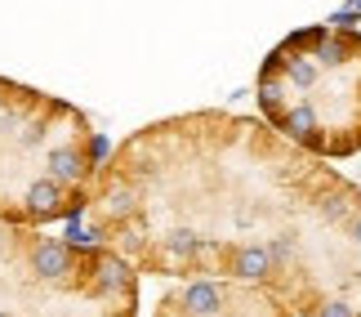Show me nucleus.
<instances>
[{"label": "nucleus", "instance_id": "f257e3e1", "mask_svg": "<svg viewBox=\"0 0 361 317\" xmlns=\"http://www.w3.org/2000/svg\"><path fill=\"white\" fill-rule=\"evenodd\" d=\"M72 259H76V251H72V246H67L63 237H40V241L32 246V255H27V264H32L36 277H45V282H63L67 273H72Z\"/></svg>", "mask_w": 361, "mask_h": 317}, {"label": "nucleus", "instance_id": "f03ea898", "mask_svg": "<svg viewBox=\"0 0 361 317\" xmlns=\"http://www.w3.org/2000/svg\"><path fill=\"white\" fill-rule=\"evenodd\" d=\"M45 165H49V179H59L63 188H80L90 179V157L80 152V148H72V143H59V148H49V157H45Z\"/></svg>", "mask_w": 361, "mask_h": 317}, {"label": "nucleus", "instance_id": "7ed1b4c3", "mask_svg": "<svg viewBox=\"0 0 361 317\" xmlns=\"http://www.w3.org/2000/svg\"><path fill=\"white\" fill-rule=\"evenodd\" d=\"M228 273L237 282H268L272 273H276V259H272V251L268 246H237V251H232V264H228Z\"/></svg>", "mask_w": 361, "mask_h": 317}, {"label": "nucleus", "instance_id": "20e7f679", "mask_svg": "<svg viewBox=\"0 0 361 317\" xmlns=\"http://www.w3.org/2000/svg\"><path fill=\"white\" fill-rule=\"evenodd\" d=\"M183 313L188 317H214V313H224V286H219V282H188Z\"/></svg>", "mask_w": 361, "mask_h": 317}, {"label": "nucleus", "instance_id": "39448f33", "mask_svg": "<svg viewBox=\"0 0 361 317\" xmlns=\"http://www.w3.org/2000/svg\"><path fill=\"white\" fill-rule=\"evenodd\" d=\"M63 192H67V188L59 184V179H49V174L36 179V184L27 188V197H23V201H27V215H36V219L59 215V210H63Z\"/></svg>", "mask_w": 361, "mask_h": 317}, {"label": "nucleus", "instance_id": "423d86ee", "mask_svg": "<svg viewBox=\"0 0 361 317\" xmlns=\"http://www.w3.org/2000/svg\"><path fill=\"white\" fill-rule=\"evenodd\" d=\"M125 282H130V268H125L116 255H99V259H94V291H99V295H116Z\"/></svg>", "mask_w": 361, "mask_h": 317}, {"label": "nucleus", "instance_id": "0eeeda50", "mask_svg": "<svg viewBox=\"0 0 361 317\" xmlns=\"http://www.w3.org/2000/svg\"><path fill=\"white\" fill-rule=\"evenodd\" d=\"M165 255L178 259V264H188V259H197L201 255V237L192 228H174V232H165Z\"/></svg>", "mask_w": 361, "mask_h": 317}, {"label": "nucleus", "instance_id": "6e6552de", "mask_svg": "<svg viewBox=\"0 0 361 317\" xmlns=\"http://www.w3.org/2000/svg\"><path fill=\"white\" fill-rule=\"evenodd\" d=\"M281 130L290 134V139H312V130H317V112H312V107H290V112L281 116Z\"/></svg>", "mask_w": 361, "mask_h": 317}, {"label": "nucleus", "instance_id": "1a4fd4ad", "mask_svg": "<svg viewBox=\"0 0 361 317\" xmlns=\"http://www.w3.org/2000/svg\"><path fill=\"white\" fill-rule=\"evenodd\" d=\"M138 210V192L130 184H112V192H107V215L112 219H130Z\"/></svg>", "mask_w": 361, "mask_h": 317}, {"label": "nucleus", "instance_id": "9d476101", "mask_svg": "<svg viewBox=\"0 0 361 317\" xmlns=\"http://www.w3.org/2000/svg\"><path fill=\"white\" fill-rule=\"evenodd\" d=\"M268 251H272V259H276V268H281L286 259H295V241H290V237H276Z\"/></svg>", "mask_w": 361, "mask_h": 317}, {"label": "nucleus", "instance_id": "9b49d317", "mask_svg": "<svg viewBox=\"0 0 361 317\" xmlns=\"http://www.w3.org/2000/svg\"><path fill=\"white\" fill-rule=\"evenodd\" d=\"M317 317H357V309H348L343 299H326V304L317 309Z\"/></svg>", "mask_w": 361, "mask_h": 317}, {"label": "nucleus", "instance_id": "f8f14e48", "mask_svg": "<svg viewBox=\"0 0 361 317\" xmlns=\"http://www.w3.org/2000/svg\"><path fill=\"white\" fill-rule=\"evenodd\" d=\"M322 215L326 219H343V215H348V201H343V197H326L322 201Z\"/></svg>", "mask_w": 361, "mask_h": 317}, {"label": "nucleus", "instance_id": "ddd939ff", "mask_svg": "<svg viewBox=\"0 0 361 317\" xmlns=\"http://www.w3.org/2000/svg\"><path fill=\"white\" fill-rule=\"evenodd\" d=\"M348 237L361 246V210H353V215H348Z\"/></svg>", "mask_w": 361, "mask_h": 317}, {"label": "nucleus", "instance_id": "4468645a", "mask_svg": "<svg viewBox=\"0 0 361 317\" xmlns=\"http://www.w3.org/2000/svg\"><path fill=\"white\" fill-rule=\"evenodd\" d=\"M0 317H9V313H5V309H0Z\"/></svg>", "mask_w": 361, "mask_h": 317}, {"label": "nucleus", "instance_id": "2eb2a0df", "mask_svg": "<svg viewBox=\"0 0 361 317\" xmlns=\"http://www.w3.org/2000/svg\"><path fill=\"white\" fill-rule=\"evenodd\" d=\"M357 317H361V313H357Z\"/></svg>", "mask_w": 361, "mask_h": 317}]
</instances>
